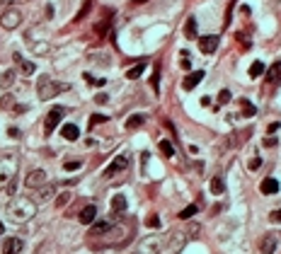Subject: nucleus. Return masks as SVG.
<instances>
[{"instance_id": "nucleus-1", "label": "nucleus", "mask_w": 281, "mask_h": 254, "mask_svg": "<svg viewBox=\"0 0 281 254\" xmlns=\"http://www.w3.org/2000/svg\"><path fill=\"white\" fill-rule=\"evenodd\" d=\"M37 213V201L29 196H15L7 203V218L12 223H27L29 218H34Z\"/></svg>"}, {"instance_id": "nucleus-2", "label": "nucleus", "mask_w": 281, "mask_h": 254, "mask_svg": "<svg viewBox=\"0 0 281 254\" xmlns=\"http://www.w3.org/2000/svg\"><path fill=\"white\" fill-rule=\"evenodd\" d=\"M17 167H20V157L17 155H2L0 157V189L7 187L15 177H17Z\"/></svg>"}, {"instance_id": "nucleus-3", "label": "nucleus", "mask_w": 281, "mask_h": 254, "mask_svg": "<svg viewBox=\"0 0 281 254\" xmlns=\"http://www.w3.org/2000/svg\"><path fill=\"white\" fill-rule=\"evenodd\" d=\"M63 90H68V85L66 82H54L51 78H39V85H37V92H39V99H51V97H56L59 92H63Z\"/></svg>"}, {"instance_id": "nucleus-4", "label": "nucleus", "mask_w": 281, "mask_h": 254, "mask_svg": "<svg viewBox=\"0 0 281 254\" xmlns=\"http://www.w3.org/2000/svg\"><path fill=\"white\" fill-rule=\"evenodd\" d=\"M199 233H201L199 225H189L187 230H177V233L170 235V247H172V250H180V247H184L189 240H194Z\"/></svg>"}, {"instance_id": "nucleus-5", "label": "nucleus", "mask_w": 281, "mask_h": 254, "mask_svg": "<svg viewBox=\"0 0 281 254\" xmlns=\"http://www.w3.org/2000/svg\"><path fill=\"white\" fill-rule=\"evenodd\" d=\"M22 24V12L17 7H7L2 15H0V27L2 29H17Z\"/></svg>"}, {"instance_id": "nucleus-6", "label": "nucleus", "mask_w": 281, "mask_h": 254, "mask_svg": "<svg viewBox=\"0 0 281 254\" xmlns=\"http://www.w3.org/2000/svg\"><path fill=\"white\" fill-rule=\"evenodd\" d=\"M63 114H66V109H63V107H54V109H49L46 121H44V131H46V136H49V133H54V128L61 124Z\"/></svg>"}, {"instance_id": "nucleus-7", "label": "nucleus", "mask_w": 281, "mask_h": 254, "mask_svg": "<svg viewBox=\"0 0 281 254\" xmlns=\"http://www.w3.org/2000/svg\"><path fill=\"white\" fill-rule=\"evenodd\" d=\"M129 167V155L124 153V155H119V157H114L112 162H109V167L104 170V177L109 179V177H114V175H119V172H124Z\"/></svg>"}, {"instance_id": "nucleus-8", "label": "nucleus", "mask_w": 281, "mask_h": 254, "mask_svg": "<svg viewBox=\"0 0 281 254\" xmlns=\"http://www.w3.org/2000/svg\"><path fill=\"white\" fill-rule=\"evenodd\" d=\"M24 184H27L29 189H41V187L46 184V172H44V170H32V172L27 175Z\"/></svg>"}, {"instance_id": "nucleus-9", "label": "nucleus", "mask_w": 281, "mask_h": 254, "mask_svg": "<svg viewBox=\"0 0 281 254\" xmlns=\"http://www.w3.org/2000/svg\"><path fill=\"white\" fill-rule=\"evenodd\" d=\"M277 247H279V235H274V233H269L260 240V252L262 254H274Z\"/></svg>"}, {"instance_id": "nucleus-10", "label": "nucleus", "mask_w": 281, "mask_h": 254, "mask_svg": "<svg viewBox=\"0 0 281 254\" xmlns=\"http://www.w3.org/2000/svg\"><path fill=\"white\" fill-rule=\"evenodd\" d=\"M218 44H221V37H218V34H209V37H201V39H199L201 54H213V51L218 49Z\"/></svg>"}, {"instance_id": "nucleus-11", "label": "nucleus", "mask_w": 281, "mask_h": 254, "mask_svg": "<svg viewBox=\"0 0 281 254\" xmlns=\"http://www.w3.org/2000/svg\"><path fill=\"white\" fill-rule=\"evenodd\" d=\"M22 247H24V242H22L20 237H7V240L2 242V254H20Z\"/></svg>"}, {"instance_id": "nucleus-12", "label": "nucleus", "mask_w": 281, "mask_h": 254, "mask_svg": "<svg viewBox=\"0 0 281 254\" xmlns=\"http://www.w3.org/2000/svg\"><path fill=\"white\" fill-rule=\"evenodd\" d=\"M201 80H204V70H194V73H189V75L184 78L182 87H184V90H194V87H197Z\"/></svg>"}, {"instance_id": "nucleus-13", "label": "nucleus", "mask_w": 281, "mask_h": 254, "mask_svg": "<svg viewBox=\"0 0 281 254\" xmlns=\"http://www.w3.org/2000/svg\"><path fill=\"white\" fill-rule=\"evenodd\" d=\"M160 247H162V240H158V237L143 240V254H160Z\"/></svg>"}, {"instance_id": "nucleus-14", "label": "nucleus", "mask_w": 281, "mask_h": 254, "mask_svg": "<svg viewBox=\"0 0 281 254\" xmlns=\"http://www.w3.org/2000/svg\"><path fill=\"white\" fill-rule=\"evenodd\" d=\"M95 215H97V208H95V206H85V208L80 211V223H82V225H90V223H95Z\"/></svg>"}, {"instance_id": "nucleus-15", "label": "nucleus", "mask_w": 281, "mask_h": 254, "mask_svg": "<svg viewBox=\"0 0 281 254\" xmlns=\"http://www.w3.org/2000/svg\"><path fill=\"white\" fill-rule=\"evenodd\" d=\"M267 80H269L272 85H279V82H281V61H277V63L269 68V73H267Z\"/></svg>"}, {"instance_id": "nucleus-16", "label": "nucleus", "mask_w": 281, "mask_h": 254, "mask_svg": "<svg viewBox=\"0 0 281 254\" xmlns=\"http://www.w3.org/2000/svg\"><path fill=\"white\" fill-rule=\"evenodd\" d=\"M260 189H262V194H267V196H269V194H277V191H279V179L269 177V179H264V182H262V187H260Z\"/></svg>"}, {"instance_id": "nucleus-17", "label": "nucleus", "mask_w": 281, "mask_h": 254, "mask_svg": "<svg viewBox=\"0 0 281 254\" xmlns=\"http://www.w3.org/2000/svg\"><path fill=\"white\" fill-rule=\"evenodd\" d=\"M61 136H63L66 140H78V138H80V131H78L75 124H66V126L61 128Z\"/></svg>"}, {"instance_id": "nucleus-18", "label": "nucleus", "mask_w": 281, "mask_h": 254, "mask_svg": "<svg viewBox=\"0 0 281 254\" xmlns=\"http://www.w3.org/2000/svg\"><path fill=\"white\" fill-rule=\"evenodd\" d=\"M112 211H114V213H124V211H126V198H124V194H117V196L112 198Z\"/></svg>"}, {"instance_id": "nucleus-19", "label": "nucleus", "mask_w": 281, "mask_h": 254, "mask_svg": "<svg viewBox=\"0 0 281 254\" xmlns=\"http://www.w3.org/2000/svg\"><path fill=\"white\" fill-rule=\"evenodd\" d=\"M12 59H15V61L20 63V68H22V73H24V75H32V73H34V63H32V61H24V59H22L20 54H15Z\"/></svg>"}, {"instance_id": "nucleus-20", "label": "nucleus", "mask_w": 281, "mask_h": 254, "mask_svg": "<svg viewBox=\"0 0 281 254\" xmlns=\"http://www.w3.org/2000/svg\"><path fill=\"white\" fill-rule=\"evenodd\" d=\"M264 73H267V68H264L262 61H255V63L250 65V78H252V80H257V78L264 75Z\"/></svg>"}, {"instance_id": "nucleus-21", "label": "nucleus", "mask_w": 281, "mask_h": 254, "mask_svg": "<svg viewBox=\"0 0 281 254\" xmlns=\"http://www.w3.org/2000/svg\"><path fill=\"white\" fill-rule=\"evenodd\" d=\"M112 230V223H107V220H100V223H95V228H92V235H107Z\"/></svg>"}, {"instance_id": "nucleus-22", "label": "nucleus", "mask_w": 281, "mask_h": 254, "mask_svg": "<svg viewBox=\"0 0 281 254\" xmlns=\"http://www.w3.org/2000/svg\"><path fill=\"white\" fill-rule=\"evenodd\" d=\"M143 70H145V63H139V65H134L129 73H126V78L129 80H139L140 75H143Z\"/></svg>"}, {"instance_id": "nucleus-23", "label": "nucleus", "mask_w": 281, "mask_h": 254, "mask_svg": "<svg viewBox=\"0 0 281 254\" xmlns=\"http://www.w3.org/2000/svg\"><path fill=\"white\" fill-rule=\"evenodd\" d=\"M184 34H187L189 39H194V37H197V20H194V17H189V20H187V27H184Z\"/></svg>"}, {"instance_id": "nucleus-24", "label": "nucleus", "mask_w": 281, "mask_h": 254, "mask_svg": "<svg viewBox=\"0 0 281 254\" xmlns=\"http://www.w3.org/2000/svg\"><path fill=\"white\" fill-rule=\"evenodd\" d=\"M12 80H15V70H5V73L0 75V87H10Z\"/></svg>"}, {"instance_id": "nucleus-25", "label": "nucleus", "mask_w": 281, "mask_h": 254, "mask_svg": "<svg viewBox=\"0 0 281 254\" xmlns=\"http://www.w3.org/2000/svg\"><path fill=\"white\" fill-rule=\"evenodd\" d=\"M158 148H160V153H162L165 157H172V155H175V148H172V143H170V140H160V145H158Z\"/></svg>"}, {"instance_id": "nucleus-26", "label": "nucleus", "mask_w": 281, "mask_h": 254, "mask_svg": "<svg viewBox=\"0 0 281 254\" xmlns=\"http://www.w3.org/2000/svg\"><path fill=\"white\" fill-rule=\"evenodd\" d=\"M211 191H213V194H223V191H225V182H223L221 177H213V179H211Z\"/></svg>"}, {"instance_id": "nucleus-27", "label": "nucleus", "mask_w": 281, "mask_h": 254, "mask_svg": "<svg viewBox=\"0 0 281 254\" xmlns=\"http://www.w3.org/2000/svg\"><path fill=\"white\" fill-rule=\"evenodd\" d=\"M140 124H143V117H140V114H134V117H129V119H126V128H129V131L139 128Z\"/></svg>"}, {"instance_id": "nucleus-28", "label": "nucleus", "mask_w": 281, "mask_h": 254, "mask_svg": "<svg viewBox=\"0 0 281 254\" xmlns=\"http://www.w3.org/2000/svg\"><path fill=\"white\" fill-rule=\"evenodd\" d=\"M197 211H199V206H197V203H192V206H187V208L180 213V218H182V220H187V218H192Z\"/></svg>"}, {"instance_id": "nucleus-29", "label": "nucleus", "mask_w": 281, "mask_h": 254, "mask_svg": "<svg viewBox=\"0 0 281 254\" xmlns=\"http://www.w3.org/2000/svg\"><path fill=\"white\" fill-rule=\"evenodd\" d=\"M240 104H242V109H245V112H242L245 117H252V114L257 112V109H255V107H252V104L247 102V99H240Z\"/></svg>"}, {"instance_id": "nucleus-30", "label": "nucleus", "mask_w": 281, "mask_h": 254, "mask_svg": "<svg viewBox=\"0 0 281 254\" xmlns=\"http://www.w3.org/2000/svg\"><path fill=\"white\" fill-rule=\"evenodd\" d=\"M230 90H221V95H218V104H228L230 102Z\"/></svg>"}, {"instance_id": "nucleus-31", "label": "nucleus", "mask_w": 281, "mask_h": 254, "mask_svg": "<svg viewBox=\"0 0 281 254\" xmlns=\"http://www.w3.org/2000/svg\"><path fill=\"white\" fill-rule=\"evenodd\" d=\"M51 194H54V187H46V184H44V187H41V191H39V201H46Z\"/></svg>"}, {"instance_id": "nucleus-32", "label": "nucleus", "mask_w": 281, "mask_h": 254, "mask_svg": "<svg viewBox=\"0 0 281 254\" xmlns=\"http://www.w3.org/2000/svg\"><path fill=\"white\" fill-rule=\"evenodd\" d=\"M68 201H70V194H68V191H66V194H61V196L56 198V206H59V208H63V206H66Z\"/></svg>"}, {"instance_id": "nucleus-33", "label": "nucleus", "mask_w": 281, "mask_h": 254, "mask_svg": "<svg viewBox=\"0 0 281 254\" xmlns=\"http://www.w3.org/2000/svg\"><path fill=\"white\" fill-rule=\"evenodd\" d=\"M80 165H82L80 160H70V162H66V165H63V170H68V172H73V170H80Z\"/></svg>"}, {"instance_id": "nucleus-34", "label": "nucleus", "mask_w": 281, "mask_h": 254, "mask_svg": "<svg viewBox=\"0 0 281 254\" xmlns=\"http://www.w3.org/2000/svg\"><path fill=\"white\" fill-rule=\"evenodd\" d=\"M102 121H107V117H102V114H95V117L90 119V126H97V124H102Z\"/></svg>"}, {"instance_id": "nucleus-35", "label": "nucleus", "mask_w": 281, "mask_h": 254, "mask_svg": "<svg viewBox=\"0 0 281 254\" xmlns=\"http://www.w3.org/2000/svg\"><path fill=\"white\" fill-rule=\"evenodd\" d=\"M0 107H2V109H7V107H12V95H5V97L0 99Z\"/></svg>"}, {"instance_id": "nucleus-36", "label": "nucleus", "mask_w": 281, "mask_h": 254, "mask_svg": "<svg viewBox=\"0 0 281 254\" xmlns=\"http://www.w3.org/2000/svg\"><path fill=\"white\" fill-rule=\"evenodd\" d=\"M87 10H90V2H85V5H82V10L78 12V17H75V22H80V20H82V17L87 15Z\"/></svg>"}, {"instance_id": "nucleus-37", "label": "nucleus", "mask_w": 281, "mask_h": 254, "mask_svg": "<svg viewBox=\"0 0 281 254\" xmlns=\"http://www.w3.org/2000/svg\"><path fill=\"white\" fill-rule=\"evenodd\" d=\"M260 167H262V160H260V157L250 160V170H252V172H255V170H260Z\"/></svg>"}, {"instance_id": "nucleus-38", "label": "nucleus", "mask_w": 281, "mask_h": 254, "mask_svg": "<svg viewBox=\"0 0 281 254\" xmlns=\"http://www.w3.org/2000/svg\"><path fill=\"white\" fill-rule=\"evenodd\" d=\"M148 225H150V228H160V220H158V215H150V218H148Z\"/></svg>"}, {"instance_id": "nucleus-39", "label": "nucleus", "mask_w": 281, "mask_h": 254, "mask_svg": "<svg viewBox=\"0 0 281 254\" xmlns=\"http://www.w3.org/2000/svg\"><path fill=\"white\" fill-rule=\"evenodd\" d=\"M24 112H27L24 104H15V109H12V114H24Z\"/></svg>"}, {"instance_id": "nucleus-40", "label": "nucleus", "mask_w": 281, "mask_h": 254, "mask_svg": "<svg viewBox=\"0 0 281 254\" xmlns=\"http://www.w3.org/2000/svg\"><path fill=\"white\" fill-rule=\"evenodd\" d=\"M20 2H29V0H0V5H20Z\"/></svg>"}, {"instance_id": "nucleus-41", "label": "nucleus", "mask_w": 281, "mask_h": 254, "mask_svg": "<svg viewBox=\"0 0 281 254\" xmlns=\"http://www.w3.org/2000/svg\"><path fill=\"white\" fill-rule=\"evenodd\" d=\"M269 218H272V223H281V208H279V211H274Z\"/></svg>"}, {"instance_id": "nucleus-42", "label": "nucleus", "mask_w": 281, "mask_h": 254, "mask_svg": "<svg viewBox=\"0 0 281 254\" xmlns=\"http://www.w3.org/2000/svg\"><path fill=\"white\" fill-rule=\"evenodd\" d=\"M158 70H160V65H158V68H155V75H153V80H150V82H153V87H155V90H158V80H160V75H158Z\"/></svg>"}, {"instance_id": "nucleus-43", "label": "nucleus", "mask_w": 281, "mask_h": 254, "mask_svg": "<svg viewBox=\"0 0 281 254\" xmlns=\"http://www.w3.org/2000/svg\"><path fill=\"white\" fill-rule=\"evenodd\" d=\"M7 131H10V138H20V128L10 126V128H7Z\"/></svg>"}, {"instance_id": "nucleus-44", "label": "nucleus", "mask_w": 281, "mask_h": 254, "mask_svg": "<svg viewBox=\"0 0 281 254\" xmlns=\"http://www.w3.org/2000/svg\"><path fill=\"white\" fill-rule=\"evenodd\" d=\"M95 102H97V104H104V102H107V95H97Z\"/></svg>"}, {"instance_id": "nucleus-45", "label": "nucleus", "mask_w": 281, "mask_h": 254, "mask_svg": "<svg viewBox=\"0 0 281 254\" xmlns=\"http://www.w3.org/2000/svg\"><path fill=\"white\" fill-rule=\"evenodd\" d=\"M264 145H267V148H272V145H277V140H274V138H267V140H264Z\"/></svg>"}, {"instance_id": "nucleus-46", "label": "nucleus", "mask_w": 281, "mask_h": 254, "mask_svg": "<svg viewBox=\"0 0 281 254\" xmlns=\"http://www.w3.org/2000/svg\"><path fill=\"white\" fill-rule=\"evenodd\" d=\"M272 7H274V10H279V12H281V0H272Z\"/></svg>"}, {"instance_id": "nucleus-47", "label": "nucleus", "mask_w": 281, "mask_h": 254, "mask_svg": "<svg viewBox=\"0 0 281 254\" xmlns=\"http://www.w3.org/2000/svg\"><path fill=\"white\" fill-rule=\"evenodd\" d=\"M2 233H5V225H2V223H0V235H2Z\"/></svg>"}]
</instances>
